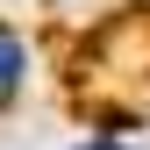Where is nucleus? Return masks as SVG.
I'll return each mask as SVG.
<instances>
[{
	"label": "nucleus",
	"mask_w": 150,
	"mask_h": 150,
	"mask_svg": "<svg viewBox=\"0 0 150 150\" xmlns=\"http://www.w3.org/2000/svg\"><path fill=\"white\" fill-rule=\"evenodd\" d=\"M14 71H22V50H14V43H0V86H14Z\"/></svg>",
	"instance_id": "obj_1"
},
{
	"label": "nucleus",
	"mask_w": 150,
	"mask_h": 150,
	"mask_svg": "<svg viewBox=\"0 0 150 150\" xmlns=\"http://www.w3.org/2000/svg\"><path fill=\"white\" fill-rule=\"evenodd\" d=\"M93 150H122V143H93Z\"/></svg>",
	"instance_id": "obj_2"
}]
</instances>
